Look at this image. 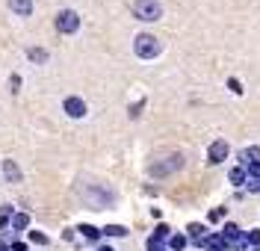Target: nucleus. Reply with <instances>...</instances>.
I'll list each match as a JSON object with an SVG mask.
<instances>
[{
  "mask_svg": "<svg viewBox=\"0 0 260 251\" xmlns=\"http://www.w3.org/2000/svg\"><path fill=\"white\" fill-rule=\"evenodd\" d=\"M12 9H18V12H30V0H12Z\"/></svg>",
  "mask_w": 260,
  "mask_h": 251,
  "instance_id": "f257e3e1",
  "label": "nucleus"
},
{
  "mask_svg": "<svg viewBox=\"0 0 260 251\" xmlns=\"http://www.w3.org/2000/svg\"><path fill=\"white\" fill-rule=\"evenodd\" d=\"M6 171H9V177H12V181H15V177H18V168L12 166V163H9V166H6Z\"/></svg>",
  "mask_w": 260,
  "mask_h": 251,
  "instance_id": "f03ea898",
  "label": "nucleus"
}]
</instances>
